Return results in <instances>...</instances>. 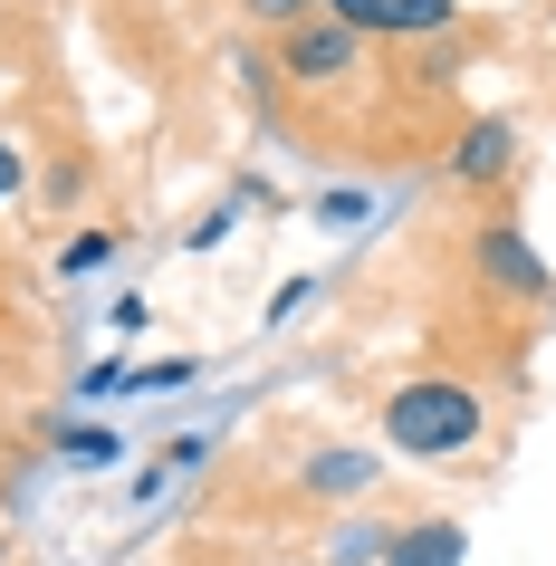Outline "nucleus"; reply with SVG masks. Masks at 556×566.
I'll return each instance as SVG.
<instances>
[{"label": "nucleus", "mask_w": 556, "mask_h": 566, "mask_svg": "<svg viewBox=\"0 0 556 566\" xmlns=\"http://www.w3.org/2000/svg\"><path fill=\"white\" fill-rule=\"evenodd\" d=\"M470 557V528L461 518H422V528H394L384 566H461Z\"/></svg>", "instance_id": "5"}, {"label": "nucleus", "mask_w": 556, "mask_h": 566, "mask_svg": "<svg viewBox=\"0 0 556 566\" xmlns=\"http://www.w3.org/2000/svg\"><path fill=\"white\" fill-rule=\"evenodd\" d=\"M355 59H365V39H355L346 20H297L289 30V77L297 87H326V77H346Z\"/></svg>", "instance_id": "3"}, {"label": "nucleus", "mask_w": 556, "mask_h": 566, "mask_svg": "<svg viewBox=\"0 0 556 566\" xmlns=\"http://www.w3.org/2000/svg\"><path fill=\"white\" fill-rule=\"evenodd\" d=\"M326 20H346L355 39H441L461 10L451 0H326Z\"/></svg>", "instance_id": "2"}, {"label": "nucleus", "mask_w": 556, "mask_h": 566, "mask_svg": "<svg viewBox=\"0 0 556 566\" xmlns=\"http://www.w3.org/2000/svg\"><path fill=\"white\" fill-rule=\"evenodd\" d=\"M67 461H96V471H106V461H116V432H96V422H77V432H67Z\"/></svg>", "instance_id": "9"}, {"label": "nucleus", "mask_w": 556, "mask_h": 566, "mask_svg": "<svg viewBox=\"0 0 556 566\" xmlns=\"http://www.w3.org/2000/svg\"><path fill=\"white\" fill-rule=\"evenodd\" d=\"M307 490H317V500H365V490H375V461H365V451H317V461H307Z\"/></svg>", "instance_id": "7"}, {"label": "nucleus", "mask_w": 556, "mask_h": 566, "mask_svg": "<svg viewBox=\"0 0 556 566\" xmlns=\"http://www.w3.org/2000/svg\"><path fill=\"white\" fill-rule=\"evenodd\" d=\"M480 422H490V403L461 375H412V385L384 394V442L403 461H451V451L480 442Z\"/></svg>", "instance_id": "1"}, {"label": "nucleus", "mask_w": 556, "mask_h": 566, "mask_svg": "<svg viewBox=\"0 0 556 566\" xmlns=\"http://www.w3.org/2000/svg\"><path fill=\"white\" fill-rule=\"evenodd\" d=\"M508 154H518V135L490 116V125H470L461 145H451V174H461V182H499V174H508Z\"/></svg>", "instance_id": "6"}, {"label": "nucleus", "mask_w": 556, "mask_h": 566, "mask_svg": "<svg viewBox=\"0 0 556 566\" xmlns=\"http://www.w3.org/2000/svg\"><path fill=\"white\" fill-rule=\"evenodd\" d=\"M250 10H260V20H279V30H297V20H307V10H326V0H250Z\"/></svg>", "instance_id": "11"}, {"label": "nucleus", "mask_w": 556, "mask_h": 566, "mask_svg": "<svg viewBox=\"0 0 556 566\" xmlns=\"http://www.w3.org/2000/svg\"><path fill=\"white\" fill-rule=\"evenodd\" d=\"M106 260H116V240H106V231H77V240L59 250V269H67V279H87V269H106Z\"/></svg>", "instance_id": "8"}, {"label": "nucleus", "mask_w": 556, "mask_h": 566, "mask_svg": "<svg viewBox=\"0 0 556 566\" xmlns=\"http://www.w3.org/2000/svg\"><path fill=\"white\" fill-rule=\"evenodd\" d=\"M10 192H30V154L0 135V202H10Z\"/></svg>", "instance_id": "10"}, {"label": "nucleus", "mask_w": 556, "mask_h": 566, "mask_svg": "<svg viewBox=\"0 0 556 566\" xmlns=\"http://www.w3.org/2000/svg\"><path fill=\"white\" fill-rule=\"evenodd\" d=\"M480 269H490L508 298H547V289H556L547 260L527 250V231H508V221H490V231H480Z\"/></svg>", "instance_id": "4"}]
</instances>
